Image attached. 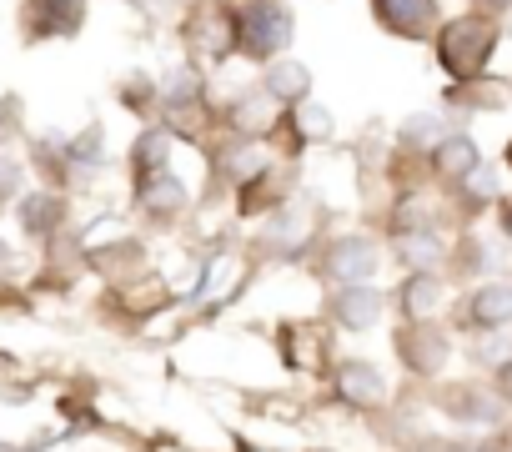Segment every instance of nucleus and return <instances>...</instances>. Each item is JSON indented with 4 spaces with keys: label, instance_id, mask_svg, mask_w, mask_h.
Instances as JSON below:
<instances>
[{
    "label": "nucleus",
    "instance_id": "obj_1",
    "mask_svg": "<svg viewBox=\"0 0 512 452\" xmlns=\"http://www.w3.org/2000/svg\"><path fill=\"white\" fill-rule=\"evenodd\" d=\"M492 26L487 21H457L447 36H442V61H447V71L452 76H472L482 61H487V51H492Z\"/></svg>",
    "mask_w": 512,
    "mask_h": 452
},
{
    "label": "nucleus",
    "instance_id": "obj_3",
    "mask_svg": "<svg viewBox=\"0 0 512 452\" xmlns=\"http://www.w3.org/2000/svg\"><path fill=\"white\" fill-rule=\"evenodd\" d=\"M497 6H507V0H497Z\"/></svg>",
    "mask_w": 512,
    "mask_h": 452
},
{
    "label": "nucleus",
    "instance_id": "obj_2",
    "mask_svg": "<svg viewBox=\"0 0 512 452\" xmlns=\"http://www.w3.org/2000/svg\"><path fill=\"white\" fill-rule=\"evenodd\" d=\"M377 11H382V21H387L392 31L417 36V31L432 21V0H377Z\"/></svg>",
    "mask_w": 512,
    "mask_h": 452
}]
</instances>
